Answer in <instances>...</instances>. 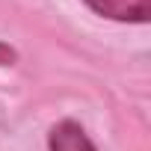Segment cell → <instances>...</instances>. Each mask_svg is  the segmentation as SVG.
<instances>
[{
  "mask_svg": "<svg viewBox=\"0 0 151 151\" xmlns=\"http://www.w3.org/2000/svg\"><path fill=\"white\" fill-rule=\"evenodd\" d=\"M86 6L113 21L145 24L151 18V0H86Z\"/></svg>",
  "mask_w": 151,
  "mask_h": 151,
  "instance_id": "6da1fadb",
  "label": "cell"
},
{
  "mask_svg": "<svg viewBox=\"0 0 151 151\" xmlns=\"http://www.w3.org/2000/svg\"><path fill=\"white\" fill-rule=\"evenodd\" d=\"M47 145H50V151H95V145L86 136V130L71 119L53 124V130L47 136Z\"/></svg>",
  "mask_w": 151,
  "mask_h": 151,
  "instance_id": "7a4b0ae2",
  "label": "cell"
},
{
  "mask_svg": "<svg viewBox=\"0 0 151 151\" xmlns=\"http://www.w3.org/2000/svg\"><path fill=\"white\" fill-rule=\"evenodd\" d=\"M9 62H15V50L0 42V65H9Z\"/></svg>",
  "mask_w": 151,
  "mask_h": 151,
  "instance_id": "3957f363",
  "label": "cell"
}]
</instances>
